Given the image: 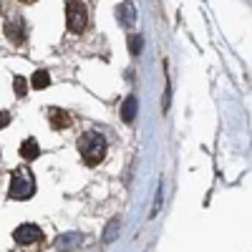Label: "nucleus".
Returning <instances> with one entry per match:
<instances>
[{
    "instance_id": "3",
    "label": "nucleus",
    "mask_w": 252,
    "mask_h": 252,
    "mask_svg": "<svg viewBox=\"0 0 252 252\" xmlns=\"http://www.w3.org/2000/svg\"><path fill=\"white\" fill-rule=\"evenodd\" d=\"M66 23L73 33H81L89 23V10H86V3L81 0H68L66 3Z\"/></svg>"
},
{
    "instance_id": "1",
    "label": "nucleus",
    "mask_w": 252,
    "mask_h": 252,
    "mask_svg": "<svg viewBox=\"0 0 252 252\" xmlns=\"http://www.w3.org/2000/svg\"><path fill=\"white\" fill-rule=\"evenodd\" d=\"M78 152H81V159L86 166H96L103 161L106 157V139H103L98 131H86L81 134L78 139Z\"/></svg>"
},
{
    "instance_id": "11",
    "label": "nucleus",
    "mask_w": 252,
    "mask_h": 252,
    "mask_svg": "<svg viewBox=\"0 0 252 252\" xmlns=\"http://www.w3.org/2000/svg\"><path fill=\"white\" fill-rule=\"evenodd\" d=\"M31 86L38 89V91L48 89V86H51V73H48V71H35V73H33V81H31Z\"/></svg>"
},
{
    "instance_id": "14",
    "label": "nucleus",
    "mask_w": 252,
    "mask_h": 252,
    "mask_svg": "<svg viewBox=\"0 0 252 252\" xmlns=\"http://www.w3.org/2000/svg\"><path fill=\"white\" fill-rule=\"evenodd\" d=\"M116 229H119V220H111L109 229H106V232H103V240H106V242H111V240L116 237Z\"/></svg>"
},
{
    "instance_id": "10",
    "label": "nucleus",
    "mask_w": 252,
    "mask_h": 252,
    "mask_svg": "<svg viewBox=\"0 0 252 252\" xmlns=\"http://www.w3.org/2000/svg\"><path fill=\"white\" fill-rule=\"evenodd\" d=\"M116 13H119V23H124V26H134L136 15H134V5H131V3H121V5L116 8Z\"/></svg>"
},
{
    "instance_id": "2",
    "label": "nucleus",
    "mask_w": 252,
    "mask_h": 252,
    "mask_svg": "<svg viewBox=\"0 0 252 252\" xmlns=\"http://www.w3.org/2000/svg\"><path fill=\"white\" fill-rule=\"evenodd\" d=\"M33 194H35V179H33L31 169L20 166V169H15V172H13L8 197H10V199H15V202H23V199H31Z\"/></svg>"
},
{
    "instance_id": "12",
    "label": "nucleus",
    "mask_w": 252,
    "mask_h": 252,
    "mask_svg": "<svg viewBox=\"0 0 252 252\" xmlns=\"http://www.w3.org/2000/svg\"><path fill=\"white\" fill-rule=\"evenodd\" d=\"M13 89H15V96H18V98H26V94H28V83H26V78H23V76H15Z\"/></svg>"
},
{
    "instance_id": "6",
    "label": "nucleus",
    "mask_w": 252,
    "mask_h": 252,
    "mask_svg": "<svg viewBox=\"0 0 252 252\" xmlns=\"http://www.w3.org/2000/svg\"><path fill=\"white\" fill-rule=\"evenodd\" d=\"M48 124L53 126V129H66V126H71V116L68 111H63V109H51L48 111Z\"/></svg>"
},
{
    "instance_id": "9",
    "label": "nucleus",
    "mask_w": 252,
    "mask_h": 252,
    "mask_svg": "<svg viewBox=\"0 0 252 252\" xmlns=\"http://www.w3.org/2000/svg\"><path fill=\"white\" fill-rule=\"evenodd\" d=\"M81 240H83V237H81L78 232H68V235H61L56 245H58V250H76V247L81 245Z\"/></svg>"
},
{
    "instance_id": "5",
    "label": "nucleus",
    "mask_w": 252,
    "mask_h": 252,
    "mask_svg": "<svg viewBox=\"0 0 252 252\" xmlns=\"http://www.w3.org/2000/svg\"><path fill=\"white\" fill-rule=\"evenodd\" d=\"M40 237H43V232H40V227H35V224H20V227H15V232H13V240L18 245H33Z\"/></svg>"
},
{
    "instance_id": "7",
    "label": "nucleus",
    "mask_w": 252,
    "mask_h": 252,
    "mask_svg": "<svg viewBox=\"0 0 252 252\" xmlns=\"http://www.w3.org/2000/svg\"><path fill=\"white\" fill-rule=\"evenodd\" d=\"M136 111H139V101H136V96H126V101L121 103V119H124L126 124H131V121L136 119Z\"/></svg>"
},
{
    "instance_id": "8",
    "label": "nucleus",
    "mask_w": 252,
    "mask_h": 252,
    "mask_svg": "<svg viewBox=\"0 0 252 252\" xmlns=\"http://www.w3.org/2000/svg\"><path fill=\"white\" fill-rule=\"evenodd\" d=\"M20 157H23L26 161H33V159L40 157V146H38V141L33 136H28L23 144H20Z\"/></svg>"
},
{
    "instance_id": "15",
    "label": "nucleus",
    "mask_w": 252,
    "mask_h": 252,
    "mask_svg": "<svg viewBox=\"0 0 252 252\" xmlns=\"http://www.w3.org/2000/svg\"><path fill=\"white\" fill-rule=\"evenodd\" d=\"M8 124H10V114L8 111H0V129H5Z\"/></svg>"
},
{
    "instance_id": "4",
    "label": "nucleus",
    "mask_w": 252,
    "mask_h": 252,
    "mask_svg": "<svg viewBox=\"0 0 252 252\" xmlns=\"http://www.w3.org/2000/svg\"><path fill=\"white\" fill-rule=\"evenodd\" d=\"M5 35L10 38L13 46L23 43V40H26V23H23V18H20V15H10L5 20Z\"/></svg>"
},
{
    "instance_id": "13",
    "label": "nucleus",
    "mask_w": 252,
    "mask_h": 252,
    "mask_svg": "<svg viewBox=\"0 0 252 252\" xmlns=\"http://www.w3.org/2000/svg\"><path fill=\"white\" fill-rule=\"evenodd\" d=\"M141 48H144V38L141 35H129V51H131V56H139Z\"/></svg>"
}]
</instances>
